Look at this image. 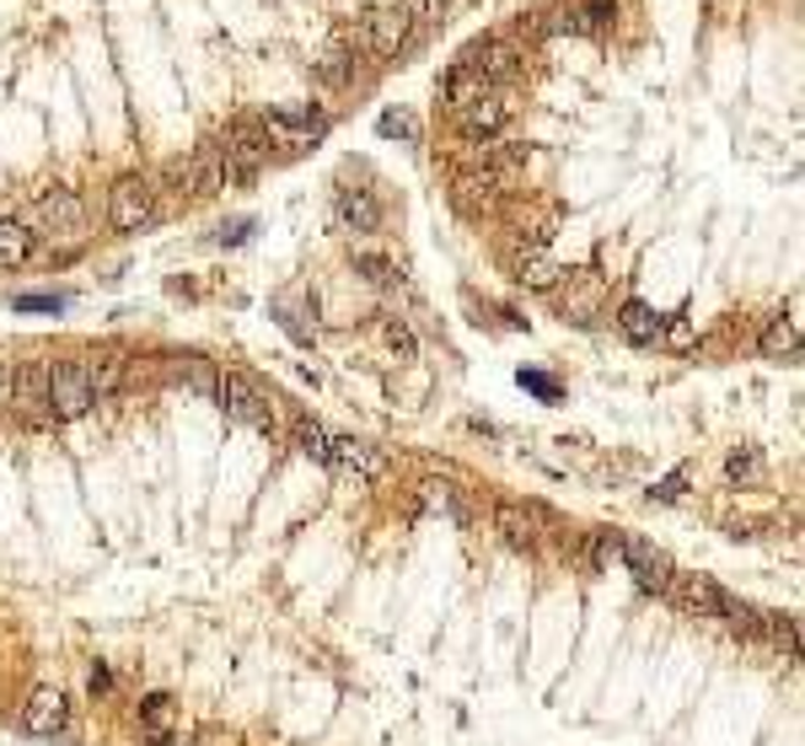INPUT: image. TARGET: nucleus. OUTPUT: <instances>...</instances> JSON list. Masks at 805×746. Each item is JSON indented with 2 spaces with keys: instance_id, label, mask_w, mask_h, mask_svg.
<instances>
[{
  "instance_id": "f257e3e1",
  "label": "nucleus",
  "mask_w": 805,
  "mask_h": 746,
  "mask_svg": "<svg viewBox=\"0 0 805 746\" xmlns=\"http://www.w3.org/2000/svg\"><path fill=\"white\" fill-rule=\"evenodd\" d=\"M215 403L226 408V419H237V425H248V430H274V398L252 381L248 371H226L221 376V387H215Z\"/></svg>"
},
{
  "instance_id": "f03ea898",
  "label": "nucleus",
  "mask_w": 805,
  "mask_h": 746,
  "mask_svg": "<svg viewBox=\"0 0 805 746\" xmlns=\"http://www.w3.org/2000/svg\"><path fill=\"white\" fill-rule=\"evenodd\" d=\"M151 215H156V183L140 178V173H125L108 193V226L114 232H140V226H151Z\"/></svg>"
},
{
  "instance_id": "7ed1b4c3",
  "label": "nucleus",
  "mask_w": 805,
  "mask_h": 746,
  "mask_svg": "<svg viewBox=\"0 0 805 746\" xmlns=\"http://www.w3.org/2000/svg\"><path fill=\"white\" fill-rule=\"evenodd\" d=\"M618 569H628L634 580H639V591H655V596H666V585H672V559L655 548V543H644V537H634V532H618Z\"/></svg>"
},
{
  "instance_id": "20e7f679",
  "label": "nucleus",
  "mask_w": 805,
  "mask_h": 746,
  "mask_svg": "<svg viewBox=\"0 0 805 746\" xmlns=\"http://www.w3.org/2000/svg\"><path fill=\"white\" fill-rule=\"evenodd\" d=\"M221 151H226L232 183H252V178L263 173V162H269V134H263V125H258V119H237V125L226 129Z\"/></svg>"
},
{
  "instance_id": "39448f33",
  "label": "nucleus",
  "mask_w": 805,
  "mask_h": 746,
  "mask_svg": "<svg viewBox=\"0 0 805 746\" xmlns=\"http://www.w3.org/2000/svg\"><path fill=\"white\" fill-rule=\"evenodd\" d=\"M97 398H92V381H86V366L81 360H60V366H49V419H81L86 408H92Z\"/></svg>"
},
{
  "instance_id": "423d86ee",
  "label": "nucleus",
  "mask_w": 805,
  "mask_h": 746,
  "mask_svg": "<svg viewBox=\"0 0 805 746\" xmlns=\"http://www.w3.org/2000/svg\"><path fill=\"white\" fill-rule=\"evenodd\" d=\"M409 27H414V5H403V0H376L366 16V38L381 60H392L409 44Z\"/></svg>"
},
{
  "instance_id": "0eeeda50",
  "label": "nucleus",
  "mask_w": 805,
  "mask_h": 746,
  "mask_svg": "<svg viewBox=\"0 0 805 746\" xmlns=\"http://www.w3.org/2000/svg\"><path fill=\"white\" fill-rule=\"evenodd\" d=\"M226 183H232V167H226L221 140H199V151L184 162V188L193 199H215Z\"/></svg>"
},
{
  "instance_id": "6e6552de",
  "label": "nucleus",
  "mask_w": 805,
  "mask_h": 746,
  "mask_svg": "<svg viewBox=\"0 0 805 746\" xmlns=\"http://www.w3.org/2000/svg\"><path fill=\"white\" fill-rule=\"evenodd\" d=\"M328 467H339L344 478H355V484H376L381 473H387V451L371 446V440L360 436H333V457H328Z\"/></svg>"
},
{
  "instance_id": "1a4fd4ad",
  "label": "nucleus",
  "mask_w": 805,
  "mask_h": 746,
  "mask_svg": "<svg viewBox=\"0 0 805 746\" xmlns=\"http://www.w3.org/2000/svg\"><path fill=\"white\" fill-rule=\"evenodd\" d=\"M38 232L44 237H81L86 232V204H81V193H70V188H49L44 199H38Z\"/></svg>"
},
{
  "instance_id": "9d476101",
  "label": "nucleus",
  "mask_w": 805,
  "mask_h": 746,
  "mask_svg": "<svg viewBox=\"0 0 805 746\" xmlns=\"http://www.w3.org/2000/svg\"><path fill=\"white\" fill-rule=\"evenodd\" d=\"M263 134H269V145L274 140L280 145H311V140L328 134V114H317V108H274L263 119Z\"/></svg>"
},
{
  "instance_id": "9b49d317",
  "label": "nucleus",
  "mask_w": 805,
  "mask_h": 746,
  "mask_svg": "<svg viewBox=\"0 0 805 746\" xmlns=\"http://www.w3.org/2000/svg\"><path fill=\"white\" fill-rule=\"evenodd\" d=\"M462 64H473L489 86H505V81H516V75H521V49H516V44H505V38H478V44H467Z\"/></svg>"
},
{
  "instance_id": "f8f14e48",
  "label": "nucleus",
  "mask_w": 805,
  "mask_h": 746,
  "mask_svg": "<svg viewBox=\"0 0 805 746\" xmlns=\"http://www.w3.org/2000/svg\"><path fill=\"white\" fill-rule=\"evenodd\" d=\"M64 720H70V703H64L60 687H33V698H27L22 714H16V725H22L27 736H60Z\"/></svg>"
},
{
  "instance_id": "ddd939ff",
  "label": "nucleus",
  "mask_w": 805,
  "mask_h": 746,
  "mask_svg": "<svg viewBox=\"0 0 805 746\" xmlns=\"http://www.w3.org/2000/svg\"><path fill=\"white\" fill-rule=\"evenodd\" d=\"M543 521H548V516H543L537 505H516V499H499L495 505V532L510 548H537Z\"/></svg>"
},
{
  "instance_id": "4468645a",
  "label": "nucleus",
  "mask_w": 805,
  "mask_h": 746,
  "mask_svg": "<svg viewBox=\"0 0 805 746\" xmlns=\"http://www.w3.org/2000/svg\"><path fill=\"white\" fill-rule=\"evenodd\" d=\"M11 403H16V414L27 419V425H44L49 419V366H22V371L11 376Z\"/></svg>"
},
{
  "instance_id": "2eb2a0df",
  "label": "nucleus",
  "mask_w": 805,
  "mask_h": 746,
  "mask_svg": "<svg viewBox=\"0 0 805 746\" xmlns=\"http://www.w3.org/2000/svg\"><path fill=\"white\" fill-rule=\"evenodd\" d=\"M666 596L677 602L682 613H692V618H720V596H725V585H714L709 575H672Z\"/></svg>"
},
{
  "instance_id": "dca6fc26",
  "label": "nucleus",
  "mask_w": 805,
  "mask_h": 746,
  "mask_svg": "<svg viewBox=\"0 0 805 746\" xmlns=\"http://www.w3.org/2000/svg\"><path fill=\"white\" fill-rule=\"evenodd\" d=\"M457 119H462V134H467V140H495L499 129L510 125V103H505L499 92H489V97L467 103Z\"/></svg>"
},
{
  "instance_id": "f3484780",
  "label": "nucleus",
  "mask_w": 805,
  "mask_h": 746,
  "mask_svg": "<svg viewBox=\"0 0 805 746\" xmlns=\"http://www.w3.org/2000/svg\"><path fill=\"white\" fill-rule=\"evenodd\" d=\"M86 366V381H92V398H114V392H125V381H129V355L125 350H97L92 360H81Z\"/></svg>"
},
{
  "instance_id": "a211bd4d",
  "label": "nucleus",
  "mask_w": 805,
  "mask_h": 746,
  "mask_svg": "<svg viewBox=\"0 0 805 746\" xmlns=\"http://www.w3.org/2000/svg\"><path fill=\"white\" fill-rule=\"evenodd\" d=\"M419 505H425L430 516H440V521H451V526H467V521H473V510H467L462 489L446 484V478H425V484H419Z\"/></svg>"
},
{
  "instance_id": "6ab92c4d",
  "label": "nucleus",
  "mask_w": 805,
  "mask_h": 746,
  "mask_svg": "<svg viewBox=\"0 0 805 746\" xmlns=\"http://www.w3.org/2000/svg\"><path fill=\"white\" fill-rule=\"evenodd\" d=\"M339 221H344L350 232L371 237V232H381V199H376L371 188H344V193H339Z\"/></svg>"
},
{
  "instance_id": "aec40b11",
  "label": "nucleus",
  "mask_w": 805,
  "mask_h": 746,
  "mask_svg": "<svg viewBox=\"0 0 805 746\" xmlns=\"http://www.w3.org/2000/svg\"><path fill=\"white\" fill-rule=\"evenodd\" d=\"M516 280L526 291H558L564 285V269L543 248H526V252H516Z\"/></svg>"
},
{
  "instance_id": "412c9836",
  "label": "nucleus",
  "mask_w": 805,
  "mask_h": 746,
  "mask_svg": "<svg viewBox=\"0 0 805 746\" xmlns=\"http://www.w3.org/2000/svg\"><path fill=\"white\" fill-rule=\"evenodd\" d=\"M757 350H762V360H795V355H801V322H795V317H773V322L762 328Z\"/></svg>"
},
{
  "instance_id": "4be33fe9",
  "label": "nucleus",
  "mask_w": 805,
  "mask_h": 746,
  "mask_svg": "<svg viewBox=\"0 0 805 746\" xmlns=\"http://www.w3.org/2000/svg\"><path fill=\"white\" fill-rule=\"evenodd\" d=\"M661 328H666V322L644 307V301H623V307H618V333L628 339V344H655V339H661Z\"/></svg>"
},
{
  "instance_id": "5701e85b",
  "label": "nucleus",
  "mask_w": 805,
  "mask_h": 746,
  "mask_svg": "<svg viewBox=\"0 0 805 746\" xmlns=\"http://www.w3.org/2000/svg\"><path fill=\"white\" fill-rule=\"evenodd\" d=\"M173 381H184L188 392H199V398H215L221 371H215L204 355H173Z\"/></svg>"
},
{
  "instance_id": "b1692460",
  "label": "nucleus",
  "mask_w": 805,
  "mask_h": 746,
  "mask_svg": "<svg viewBox=\"0 0 805 746\" xmlns=\"http://www.w3.org/2000/svg\"><path fill=\"white\" fill-rule=\"evenodd\" d=\"M495 86L473 70V64H457L451 75H446V103H451V114H462L467 103H478V97H489Z\"/></svg>"
},
{
  "instance_id": "393cba45",
  "label": "nucleus",
  "mask_w": 805,
  "mask_h": 746,
  "mask_svg": "<svg viewBox=\"0 0 805 746\" xmlns=\"http://www.w3.org/2000/svg\"><path fill=\"white\" fill-rule=\"evenodd\" d=\"M38 252V232H27L22 221H0V269H22Z\"/></svg>"
},
{
  "instance_id": "a878e982",
  "label": "nucleus",
  "mask_w": 805,
  "mask_h": 746,
  "mask_svg": "<svg viewBox=\"0 0 805 746\" xmlns=\"http://www.w3.org/2000/svg\"><path fill=\"white\" fill-rule=\"evenodd\" d=\"M757 639H768L773 650H784V661H795V655H801V633H795V618H790V613H762Z\"/></svg>"
},
{
  "instance_id": "bb28decb",
  "label": "nucleus",
  "mask_w": 805,
  "mask_h": 746,
  "mask_svg": "<svg viewBox=\"0 0 805 746\" xmlns=\"http://www.w3.org/2000/svg\"><path fill=\"white\" fill-rule=\"evenodd\" d=\"M173 720H178V709H173V698H167V692H151V698L140 703V725H145V736H151V742L173 736Z\"/></svg>"
},
{
  "instance_id": "cd10ccee",
  "label": "nucleus",
  "mask_w": 805,
  "mask_h": 746,
  "mask_svg": "<svg viewBox=\"0 0 805 746\" xmlns=\"http://www.w3.org/2000/svg\"><path fill=\"white\" fill-rule=\"evenodd\" d=\"M613 16H618V0H580V5L569 11V27H575V33H607Z\"/></svg>"
},
{
  "instance_id": "c85d7f7f",
  "label": "nucleus",
  "mask_w": 805,
  "mask_h": 746,
  "mask_svg": "<svg viewBox=\"0 0 805 746\" xmlns=\"http://www.w3.org/2000/svg\"><path fill=\"white\" fill-rule=\"evenodd\" d=\"M451 199H457V210H478V204H489L495 199V173L484 167V173H462L457 188H451Z\"/></svg>"
},
{
  "instance_id": "c756f323",
  "label": "nucleus",
  "mask_w": 805,
  "mask_h": 746,
  "mask_svg": "<svg viewBox=\"0 0 805 746\" xmlns=\"http://www.w3.org/2000/svg\"><path fill=\"white\" fill-rule=\"evenodd\" d=\"M317 81H322L328 92L350 86V81H355V55H350V49H328V55L317 60Z\"/></svg>"
},
{
  "instance_id": "7c9ffc66",
  "label": "nucleus",
  "mask_w": 805,
  "mask_h": 746,
  "mask_svg": "<svg viewBox=\"0 0 805 746\" xmlns=\"http://www.w3.org/2000/svg\"><path fill=\"white\" fill-rule=\"evenodd\" d=\"M296 451L311 457V462H328V457H333V436H328L317 419H301V425H296Z\"/></svg>"
},
{
  "instance_id": "2f4dec72",
  "label": "nucleus",
  "mask_w": 805,
  "mask_h": 746,
  "mask_svg": "<svg viewBox=\"0 0 805 746\" xmlns=\"http://www.w3.org/2000/svg\"><path fill=\"white\" fill-rule=\"evenodd\" d=\"M355 269H360L371 285H381V291H387V285H398V263H392L387 252H355Z\"/></svg>"
},
{
  "instance_id": "473e14b6",
  "label": "nucleus",
  "mask_w": 805,
  "mask_h": 746,
  "mask_svg": "<svg viewBox=\"0 0 805 746\" xmlns=\"http://www.w3.org/2000/svg\"><path fill=\"white\" fill-rule=\"evenodd\" d=\"M376 134H387V140H419V119L403 114V108H387V114L376 119Z\"/></svg>"
},
{
  "instance_id": "72a5a7b5",
  "label": "nucleus",
  "mask_w": 805,
  "mask_h": 746,
  "mask_svg": "<svg viewBox=\"0 0 805 746\" xmlns=\"http://www.w3.org/2000/svg\"><path fill=\"white\" fill-rule=\"evenodd\" d=\"M387 344H392V355H398L403 366L419 355V339H414V328H409L403 317H392V322H387Z\"/></svg>"
},
{
  "instance_id": "f704fd0d",
  "label": "nucleus",
  "mask_w": 805,
  "mask_h": 746,
  "mask_svg": "<svg viewBox=\"0 0 805 746\" xmlns=\"http://www.w3.org/2000/svg\"><path fill=\"white\" fill-rule=\"evenodd\" d=\"M725 473L736 478V484H762V457L746 446V451H731V462H725Z\"/></svg>"
},
{
  "instance_id": "c9c22d12",
  "label": "nucleus",
  "mask_w": 805,
  "mask_h": 746,
  "mask_svg": "<svg viewBox=\"0 0 805 746\" xmlns=\"http://www.w3.org/2000/svg\"><path fill=\"white\" fill-rule=\"evenodd\" d=\"M516 381H521V387H526L532 398H543V403H558V398H564V387H558V381H554L548 371H521Z\"/></svg>"
},
{
  "instance_id": "e433bc0d",
  "label": "nucleus",
  "mask_w": 805,
  "mask_h": 746,
  "mask_svg": "<svg viewBox=\"0 0 805 746\" xmlns=\"http://www.w3.org/2000/svg\"><path fill=\"white\" fill-rule=\"evenodd\" d=\"M11 307L16 311H64L70 301H64V296H16Z\"/></svg>"
},
{
  "instance_id": "4c0bfd02",
  "label": "nucleus",
  "mask_w": 805,
  "mask_h": 746,
  "mask_svg": "<svg viewBox=\"0 0 805 746\" xmlns=\"http://www.w3.org/2000/svg\"><path fill=\"white\" fill-rule=\"evenodd\" d=\"M682 495H687V467H677L672 478H661V484H655V499H666V505L682 499Z\"/></svg>"
},
{
  "instance_id": "58836bf2",
  "label": "nucleus",
  "mask_w": 805,
  "mask_h": 746,
  "mask_svg": "<svg viewBox=\"0 0 805 746\" xmlns=\"http://www.w3.org/2000/svg\"><path fill=\"white\" fill-rule=\"evenodd\" d=\"M274 311H280V322H285V333H296V339H311V333H307V322L296 317V307H285V301H280V307H274Z\"/></svg>"
},
{
  "instance_id": "ea45409f",
  "label": "nucleus",
  "mask_w": 805,
  "mask_h": 746,
  "mask_svg": "<svg viewBox=\"0 0 805 746\" xmlns=\"http://www.w3.org/2000/svg\"><path fill=\"white\" fill-rule=\"evenodd\" d=\"M661 333H666V339H672V344H692V328H687V322H672V328H661Z\"/></svg>"
},
{
  "instance_id": "a19ab883",
  "label": "nucleus",
  "mask_w": 805,
  "mask_h": 746,
  "mask_svg": "<svg viewBox=\"0 0 805 746\" xmlns=\"http://www.w3.org/2000/svg\"><path fill=\"white\" fill-rule=\"evenodd\" d=\"M248 232H252V221H237L232 232H221V242H248Z\"/></svg>"
},
{
  "instance_id": "79ce46f5",
  "label": "nucleus",
  "mask_w": 805,
  "mask_h": 746,
  "mask_svg": "<svg viewBox=\"0 0 805 746\" xmlns=\"http://www.w3.org/2000/svg\"><path fill=\"white\" fill-rule=\"evenodd\" d=\"M5 387H11V371H5V360H0V392H5Z\"/></svg>"
},
{
  "instance_id": "37998d69",
  "label": "nucleus",
  "mask_w": 805,
  "mask_h": 746,
  "mask_svg": "<svg viewBox=\"0 0 805 746\" xmlns=\"http://www.w3.org/2000/svg\"><path fill=\"white\" fill-rule=\"evenodd\" d=\"M151 746H184V742H173V736H162V742H151Z\"/></svg>"
},
{
  "instance_id": "c03bdc74",
  "label": "nucleus",
  "mask_w": 805,
  "mask_h": 746,
  "mask_svg": "<svg viewBox=\"0 0 805 746\" xmlns=\"http://www.w3.org/2000/svg\"><path fill=\"white\" fill-rule=\"evenodd\" d=\"M419 5H430V11H435V5H446V0H419Z\"/></svg>"
}]
</instances>
